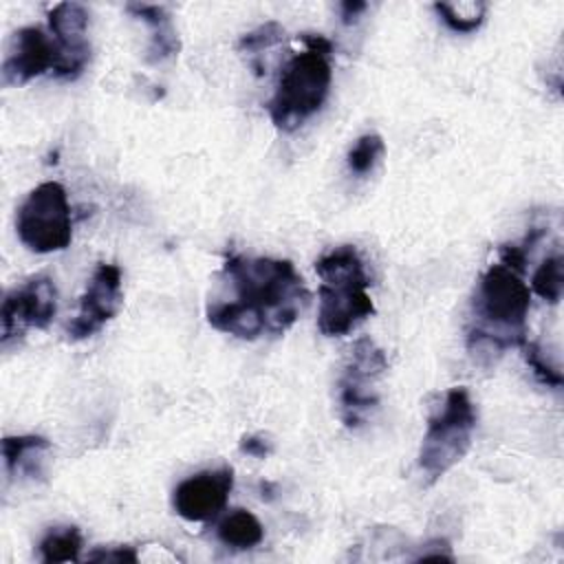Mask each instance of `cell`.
I'll return each mask as SVG.
<instances>
[{"instance_id":"6da1fadb","label":"cell","mask_w":564,"mask_h":564,"mask_svg":"<svg viewBox=\"0 0 564 564\" xmlns=\"http://www.w3.org/2000/svg\"><path fill=\"white\" fill-rule=\"evenodd\" d=\"M308 289L291 260L229 253L216 275L205 317L238 339L286 333L308 306Z\"/></svg>"},{"instance_id":"7a4b0ae2","label":"cell","mask_w":564,"mask_h":564,"mask_svg":"<svg viewBox=\"0 0 564 564\" xmlns=\"http://www.w3.org/2000/svg\"><path fill=\"white\" fill-rule=\"evenodd\" d=\"M531 306V289L522 273L498 262L478 280L469 326L467 348L471 355H502L511 346L527 339V317Z\"/></svg>"},{"instance_id":"3957f363","label":"cell","mask_w":564,"mask_h":564,"mask_svg":"<svg viewBox=\"0 0 564 564\" xmlns=\"http://www.w3.org/2000/svg\"><path fill=\"white\" fill-rule=\"evenodd\" d=\"M304 48L282 68L267 104L273 126L282 132L297 130L326 101L333 82V44L319 33L300 35Z\"/></svg>"},{"instance_id":"277c9868","label":"cell","mask_w":564,"mask_h":564,"mask_svg":"<svg viewBox=\"0 0 564 564\" xmlns=\"http://www.w3.org/2000/svg\"><path fill=\"white\" fill-rule=\"evenodd\" d=\"M315 273L319 275L317 328L324 335H348L375 315V302L368 293L370 275L355 245H339L319 256Z\"/></svg>"},{"instance_id":"5b68a950","label":"cell","mask_w":564,"mask_h":564,"mask_svg":"<svg viewBox=\"0 0 564 564\" xmlns=\"http://www.w3.org/2000/svg\"><path fill=\"white\" fill-rule=\"evenodd\" d=\"M476 423L478 412L469 390L463 386L449 388L441 405L430 414L419 449V469L425 474L427 485L465 458L474 443Z\"/></svg>"},{"instance_id":"8992f818","label":"cell","mask_w":564,"mask_h":564,"mask_svg":"<svg viewBox=\"0 0 564 564\" xmlns=\"http://www.w3.org/2000/svg\"><path fill=\"white\" fill-rule=\"evenodd\" d=\"M20 242L33 253L64 251L73 240V220L66 189L57 181L40 183L15 214Z\"/></svg>"},{"instance_id":"52a82bcc","label":"cell","mask_w":564,"mask_h":564,"mask_svg":"<svg viewBox=\"0 0 564 564\" xmlns=\"http://www.w3.org/2000/svg\"><path fill=\"white\" fill-rule=\"evenodd\" d=\"M388 370L386 352L370 339L359 337L348 352L337 381L339 419L348 430H357L379 405L377 383Z\"/></svg>"},{"instance_id":"ba28073f","label":"cell","mask_w":564,"mask_h":564,"mask_svg":"<svg viewBox=\"0 0 564 564\" xmlns=\"http://www.w3.org/2000/svg\"><path fill=\"white\" fill-rule=\"evenodd\" d=\"M57 315V289L53 278L33 275L20 286L11 289L0 308V341L7 348L26 335L29 328H46Z\"/></svg>"},{"instance_id":"9c48e42d","label":"cell","mask_w":564,"mask_h":564,"mask_svg":"<svg viewBox=\"0 0 564 564\" xmlns=\"http://www.w3.org/2000/svg\"><path fill=\"white\" fill-rule=\"evenodd\" d=\"M121 269L110 262H99L79 297V311L66 324L70 339H86L99 333L121 308Z\"/></svg>"},{"instance_id":"30bf717a","label":"cell","mask_w":564,"mask_h":564,"mask_svg":"<svg viewBox=\"0 0 564 564\" xmlns=\"http://www.w3.org/2000/svg\"><path fill=\"white\" fill-rule=\"evenodd\" d=\"M88 11L79 2H59L48 11V33L55 42V68L53 75L66 82L77 79L90 62Z\"/></svg>"},{"instance_id":"8fae6325","label":"cell","mask_w":564,"mask_h":564,"mask_svg":"<svg viewBox=\"0 0 564 564\" xmlns=\"http://www.w3.org/2000/svg\"><path fill=\"white\" fill-rule=\"evenodd\" d=\"M234 489V469L218 467L192 474L181 480L172 494L174 511L189 522H207L216 518L229 500Z\"/></svg>"},{"instance_id":"7c38bea8","label":"cell","mask_w":564,"mask_h":564,"mask_svg":"<svg viewBox=\"0 0 564 564\" xmlns=\"http://www.w3.org/2000/svg\"><path fill=\"white\" fill-rule=\"evenodd\" d=\"M55 59L57 53L51 33H46L42 26H22L9 42L2 62V84L22 86L46 70L53 73Z\"/></svg>"},{"instance_id":"4fadbf2b","label":"cell","mask_w":564,"mask_h":564,"mask_svg":"<svg viewBox=\"0 0 564 564\" xmlns=\"http://www.w3.org/2000/svg\"><path fill=\"white\" fill-rule=\"evenodd\" d=\"M134 18L143 20L152 35H150V46H148V62L159 64L178 53V35L172 26V20L167 11L159 4H128L126 7Z\"/></svg>"},{"instance_id":"5bb4252c","label":"cell","mask_w":564,"mask_h":564,"mask_svg":"<svg viewBox=\"0 0 564 564\" xmlns=\"http://www.w3.org/2000/svg\"><path fill=\"white\" fill-rule=\"evenodd\" d=\"M218 540L236 551H247L264 540L262 522L247 509H234L216 527Z\"/></svg>"},{"instance_id":"9a60e30c","label":"cell","mask_w":564,"mask_h":564,"mask_svg":"<svg viewBox=\"0 0 564 564\" xmlns=\"http://www.w3.org/2000/svg\"><path fill=\"white\" fill-rule=\"evenodd\" d=\"M51 445L44 436L26 434V436H4L2 438V458L9 476H18L20 471L33 474L37 471V463L42 452Z\"/></svg>"},{"instance_id":"2e32d148","label":"cell","mask_w":564,"mask_h":564,"mask_svg":"<svg viewBox=\"0 0 564 564\" xmlns=\"http://www.w3.org/2000/svg\"><path fill=\"white\" fill-rule=\"evenodd\" d=\"M82 551V533L77 527H55L40 542V560L46 564L77 562Z\"/></svg>"},{"instance_id":"e0dca14e","label":"cell","mask_w":564,"mask_h":564,"mask_svg":"<svg viewBox=\"0 0 564 564\" xmlns=\"http://www.w3.org/2000/svg\"><path fill=\"white\" fill-rule=\"evenodd\" d=\"M434 11L454 33H474L487 15L485 2H436Z\"/></svg>"},{"instance_id":"ac0fdd59","label":"cell","mask_w":564,"mask_h":564,"mask_svg":"<svg viewBox=\"0 0 564 564\" xmlns=\"http://www.w3.org/2000/svg\"><path fill=\"white\" fill-rule=\"evenodd\" d=\"M531 289L549 304H557L564 291V271H562V256H549L535 269L531 278Z\"/></svg>"},{"instance_id":"d6986e66","label":"cell","mask_w":564,"mask_h":564,"mask_svg":"<svg viewBox=\"0 0 564 564\" xmlns=\"http://www.w3.org/2000/svg\"><path fill=\"white\" fill-rule=\"evenodd\" d=\"M386 152V143L383 139L377 134V132H368V134H361L348 150V170L357 176H364L368 172L375 170V165L379 163V159L383 156Z\"/></svg>"},{"instance_id":"ffe728a7","label":"cell","mask_w":564,"mask_h":564,"mask_svg":"<svg viewBox=\"0 0 564 564\" xmlns=\"http://www.w3.org/2000/svg\"><path fill=\"white\" fill-rule=\"evenodd\" d=\"M520 348H522V357H524L527 366L531 368V372L535 375V379H538L540 383H544L546 388L560 390L562 383H564L562 372L557 370V366H553V364L544 357L540 344H538V341H531V339H524V341L520 344Z\"/></svg>"},{"instance_id":"44dd1931","label":"cell","mask_w":564,"mask_h":564,"mask_svg":"<svg viewBox=\"0 0 564 564\" xmlns=\"http://www.w3.org/2000/svg\"><path fill=\"white\" fill-rule=\"evenodd\" d=\"M282 37H284V29H282L278 22H264V24H260L258 29L245 33V35L240 37V42H238V48H240L242 53H253V55H258L260 51H264V48L278 44Z\"/></svg>"},{"instance_id":"7402d4cb","label":"cell","mask_w":564,"mask_h":564,"mask_svg":"<svg viewBox=\"0 0 564 564\" xmlns=\"http://www.w3.org/2000/svg\"><path fill=\"white\" fill-rule=\"evenodd\" d=\"M137 551L132 546H112L93 551L88 555V562H117V564H137Z\"/></svg>"},{"instance_id":"603a6c76","label":"cell","mask_w":564,"mask_h":564,"mask_svg":"<svg viewBox=\"0 0 564 564\" xmlns=\"http://www.w3.org/2000/svg\"><path fill=\"white\" fill-rule=\"evenodd\" d=\"M271 449H273L271 441H267L260 434H249V436H242V441H240V452L247 456H253V458H267L271 454Z\"/></svg>"},{"instance_id":"cb8c5ba5","label":"cell","mask_w":564,"mask_h":564,"mask_svg":"<svg viewBox=\"0 0 564 564\" xmlns=\"http://www.w3.org/2000/svg\"><path fill=\"white\" fill-rule=\"evenodd\" d=\"M366 9H368V4H366V2H350V0L341 2V4H339L341 22H344V24H352V22H357V18H359Z\"/></svg>"}]
</instances>
